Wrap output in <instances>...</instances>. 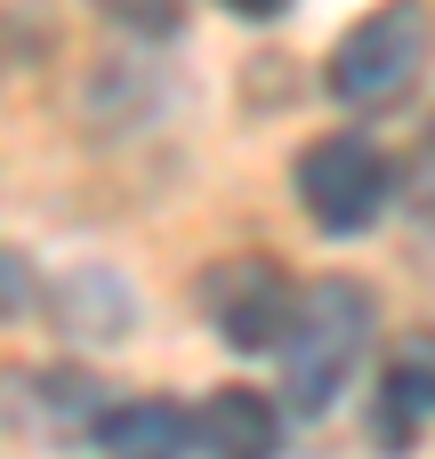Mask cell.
I'll list each match as a JSON object with an SVG mask.
<instances>
[{
	"label": "cell",
	"mask_w": 435,
	"mask_h": 459,
	"mask_svg": "<svg viewBox=\"0 0 435 459\" xmlns=\"http://www.w3.org/2000/svg\"><path fill=\"white\" fill-rule=\"evenodd\" d=\"M363 347H371V290L347 282V274H323L299 290L291 307V331H283V395L299 420H323L347 379L363 371Z\"/></svg>",
	"instance_id": "obj_1"
},
{
	"label": "cell",
	"mask_w": 435,
	"mask_h": 459,
	"mask_svg": "<svg viewBox=\"0 0 435 459\" xmlns=\"http://www.w3.org/2000/svg\"><path fill=\"white\" fill-rule=\"evenodd\" d=\"M412 202H420V218L435 226V121H428V137H420V153H412Z\"/></svg>",
	"instance_id": "obj_9"
},
{
	"label": "cell",
	"mask_w": 435,
	"mask_h": 459,
	"mask_svg": "<svg viewBox=\"0 0 435 459\" xmlns=\"http://www.w3.org/2000/svg\"><path fill=\"white\" fill-rule=\"evenodd\" d=\"M97 444H105V459H178L194 444V420L161 395H137V403H113L97 420Z\"/></svg>",
	"instance_id": "obj_7"
},
{
	"label": "cell",
	"mask_w": 435,
	"mask_h": 459,
	"mask_svg": "<svg viewBox=\"0 0 435 459\" xmlns=\"http://www.w3.org/2000/svg\"><path fill=\"white\" fill-rule=\"evenodd\" d=\"M105 16L129 24V32H178L186 24V0H105Z\"/></svg>",
	"instance_id": "obj_8"
},
{
	"label": "cell",
	"mask_w": 435,
	"mask_h": 459,
	"mask_svg": "<svg viewBox=\"0 0 435 459\" xmlns=\"http://www.w3.org/2000/svg\"><path fill=\"white\" fill-rule=\"evenodd\" d=\"M194 444L210 459H274L283 452V420L258 387H218L202 411H194Z\"/></svg>",
	"instance_id": "obj_6"
},
{
	"label": "cell",
	"mask_w": 435,
	"mask_h": 459,
	"mask_svg": "<svg viewBox=\"0 0 435 459\" xmlns=\"http://www.w3.org/2000/svg\"><path fill=\"white\" fill-rule=\"evenodd\" d=\"M420 65H428V8H420V0H387V8H371L363 24L339 32L323 81H331L339 105H371V113H379V105L412 97Z\"/></svg>",
	"instance_id": "obj_2"
},
{
	"label": "cell",
	"mask_w": 435,
	"mask_h": 459,
	"mask_svg": "<svg viewBox=\"0 0 435 459\" xmlns=\"http://www.w3.org/2000/svg\"><path fill=\"white\" fill-rule=\"evenodd\" d=\"M291 186H299V210H307L323 234H371L379 210H387L396 169H387V153H379L371 137L331 129V137H315V145L291 161Z\"/></svg>",
	"instance_id": "obj_3"
},
{
	"label": "cell",
	"mask_w": 435,
	"mask_h": 459,
	"mask_svg": "<svg viewBox=\"0 0 435 459\" xmlns=\"http://www.w3.org/2000/svg\"><path fill=\"white\" fill-rule=\"evenodd\" d=\"M202 307H210V331H218L226 347L258 355V347H283L299 290H291V274H283L274 258H226V266H210Z\"/></svg>",
	"instance_id": "obj_4"
},
{
	"label": "cell",
	"mask_w": 435,
	"mask_h": 459,
	"mask_svg": "<svg viewBox=\"0 0 435 459\" xmlns=\"http://www.w3.org/2000/svg\"><path fill=\"white\" fill-rule=\"evenodd\" d=\"M226 8H234V16H250V24H266V16H283L291 0H226Z\"/></svg>",
	"instance_id": "obj_11"
},
{
	"label": "cell",
	"mask_w": 435,
	"mask_h": 459,
	"mask_svg": "<svg viewBox=\"0 0 435 459\" xmlns=\"http://www.w3.org/2000/svg\"><path fill=\"white\" fill-rule=\"evenodd\" d=\"M435 420V331H412L387 355V379L371 395V436L379 452H412V436Z\"/></svg>",
	"instance_id": "obj_5"
},
{
	"label": "cell",
	"mask_w": 435,
	"mask_h": 459,
	"mask_svg": "<svg viewBox=\"0 0 435 459\" xmlns=\"http://www.w3.org/2000/svg\"><path fill=\"white\" fill-rule=\"evenodd\" d=\"M24 290H32V282H24V258H16V250H0V315H16V307H24Z\"/></svg>",
	"instance_id": "obj_10"
}]
</instances>
